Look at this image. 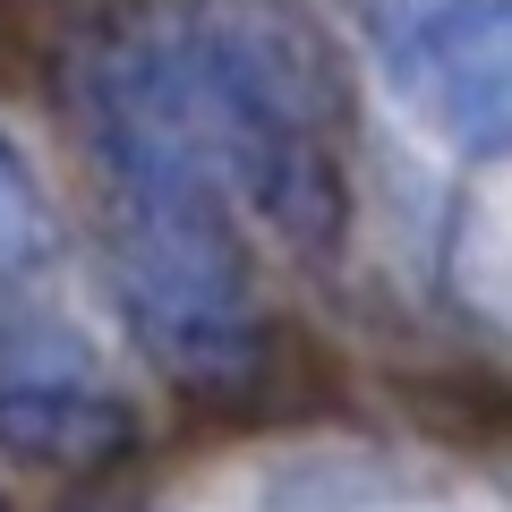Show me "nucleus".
I'll list each match as a JSON object with an SVG mask.
<instances>
[{
	"instance_id": "423d86ee",
	"label": "nucleus",
	"mask_w": 512,
	"mask_h": 512,
	"mask_svg": "<svg viewBox=\"0 0 512 512\" xmlns=\"http://www.w3.org/2000/svg\"><path fill=\"white\" fill-rule=\"evenodd\" d=\"M0 512H9V495H0Z\"/></svg>"
},
{
	"instance_id": "20e7f679",
	"label": "nucleus",
	"mask_w": 512,
	"mask_h": 512,
	"mask_svg": "<svg viewBox=\"0 0 512 512\" xmlns=\"http://www.w3.org/2000/svg\"><path fill=\"white\" fill-rule=\"evenodd\" d=\"M137 444L120 376L43 316H0V453L26 470H103Z\"/></svg>"
},
{
	"instance_id": "f257e3e1",
	"label": "nucleus",
	"mask_w": 512,
	"mask_h": 512,
	"mask_svg": "<svg viewBox=\"0 0 512 512\" xmlns=\"http://www.w3.org/2000/svg\"><path fill=\"white\" fill-rule=\"evenodd\" d=\"M69 103L94 163L111 291L146 359L188 393H239L265 359V299L239 239V197L188 120L146 9H120L77 43Z\"/></svg>"
},
{
	"instance_id": "f03ea898",
	"label": "nucleus",
	"mask_w": 512,
	"mask_h": 512,
	"mask_svg": "<svg viewBox=\"0 0 512 512\" xmlns=\"http://www.w3.org/2000/svg\"><path fill=\"white\" fill-rule=\"evenodd\" d=\"M239 214L308 265L350 248V69L308 0H146Z\"/></svg>"
},
{
	"instance_id": "39448f33",
	"label": "nucleus",
	"mask_w": 512,
	"mask_h": 512,
	"mask_svg": "<svg viewBox=\"0 0 512 512\" xmlns=\"http://www.w3.org/2000/svg\"><path fill=\"white\" fill-rule=\"evenodd\" d=\"M60 256V222H52V197H43L35 163L18 154V137L0 128V291H26V282L52 274Z\"/></svg>"
},
{
	"instance_id": "7ed1b4c3",
	"label": "nucleus",
	"mask_w": 512,
	"mask_h": 512,
	"mask_svg": "<svg viewBox=\"0 0 512 512\" xmlns=\"http://www.w3.org/2000/svg\"><path fill=\"white\" fill-rule=\"evenodd\" d=\"M367 52L444 146H512V0H367Z\"/></svg>"
}]
</instances>
